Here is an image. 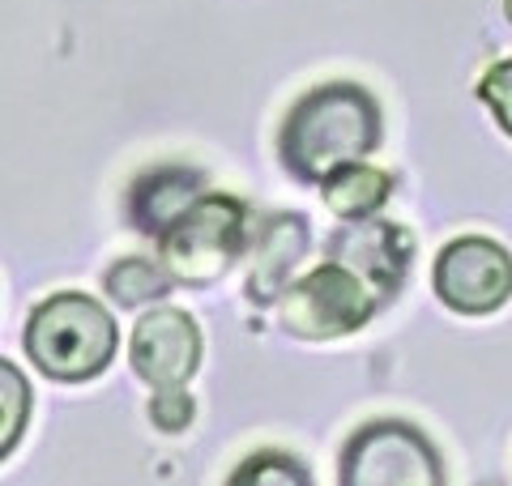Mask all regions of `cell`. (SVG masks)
<instances>
[{
    "label": "cell",
    "mask_w": 512,
    "mask_h": 486,
    "mask_svg": "<svg viewBox=\"0 0 512 486\" xmlns=\"http://www.w3.org/2000/svg\"><path fill=\"white\" fill-rule=\"evenodd\" d=\"M282 162L308 184H325L359 167L380 145V107L355 81H329L308 90L282 124Z\"/></svg>",
    "instance_id": "1"
},
{
    "label": "cell",
    "mask_w": 512,
    "mask_h": 486,
    "mask_svg": "<svg viewBox=\"0 0 512 486\" xmlns=\"http://www.w3.org/2000/svg\"><path fill=\"white\" fill-rule=\"evenodd\" d=\"M26 354L52 380H90L116 354V320L86 295H56L30 316Z\"/></svg>",
    "instance_id": "2"
},
{
    "label": "cell",
    "mask_w": 512,
    "mask_h": 486,
    "mask_svg": "<svg viewBox=\"0 0 512 486\" xmlns=\"http://www.w3.org/2000/svg\"><path fill=\"white\" fill-rule=\"evenodd\" d=\"M158 243H163V265L175 282L210 286L235 265L244 248V205L205 192L180 222L158 235Z\"/></svg>",
    "instance_id": "3"
},
{
    "label": "cell",
    "mask_w": 512,
    "mask_h": 486,
    "mask_svg": "<svg viewBox=\"0 0 512 486\" xmlns=\"http://www.w3.org/2000/svg\"><path fill=\"white\" fill-rule=\"evenodd\" d=\"M376 303L380 295L355 269L329 261L282 295V324L295 337H312V342L316 337H342L367 324Z\"/></svg>",
    "instance_id": "4"
},
{
    "label": "cell",
    "mask_w": 512,
    "mask_h": 486,
    "mask_svg": "<svg viewBox=\"0 0 512 486\" xmlns=\"http://www.w3.org/2000/svg\"><path fill=\"white\" fill-rule=\"evenodd\" d=\"M342 486H444L431 444L406 423H367L342 457Z\"/></svg>",
    "instance_id": "5"
},
{
    "label": "cell",
    "mask_w": 512,
    "mask_h": 486,
    "mask_svg": "<svg viewBox=\"0 0 512 486\" xmlns=\"http://www.w3.org/2000/svg\"><path fill=\"white\" fill-rule=\"evenodd\" d=\"M512 290V261L500 243L483 235L453 239L436 261V295L457 312H495Z\"/></svg>",
    "instance_id": "6"
},
{
    "label": "cell",
    "mask_w": 512,
    "mask_h": 486,
    "mask_svg": "<svg viewBox=\"0 0 512 486\" xmlns=\"http://www.w3.org/2000/svg\"><path fill=\"white\" fill-rule=\"evenodd\" d=\"M201 363V333L175 307H154L133 329V367L154 388H180Z\"/></svg>",
    "instance_id": "7"
},
{
    "label": "cell",
    "mask_w": 512,
    "mask_h": 486,
    "mask_svg": "<svg viewBox=\"0 0 512 486\" xmlns=\"http://www.w3.org/2000/svg\"><path fill=\"white\" fill-rule=\"evenodd\" d=\"M333 261L355 269L380 299H389L402 286V273L410 261V239L393 222H355L333 239Z\"/></svg>",
    "instance_id": "8"
},
{
    "label": "cell",
    "mask_w": 512,
    "mask_h": 486,
    "mask_svg": "<svg viewBox=\"0 0 512 486\" xmlns=\"http://www.w3.org/2000/svg\"><path fill=\"white\" fill-rule=\"evenodd\" d=\"M308 252V222L295 214H278L274 222L256 239V256H252V273H248V295L252 303H274L286 295L291 269L303 261Z\"/></svg>",
    "instance_id": "9"
},
{
    "label": "cell",
    "mask_w": 512,
    "mask_h": 486,
    "mask_svg": "<svg viewBox=\"0 0 512 486\" xmlns=\"http://www.w3.org/2000/svg\"><path fill=\"white\" fill-rule=\"evenodd\" d=\"M205 197L201 192V175L184 171V167H163L154 175H141L133 188V218L146 235H163L167 226H175L192 205Z\"/></svg>",
    "instance_id": "10"
},
{
    "label": "cell",
    "mask_w": 512,
    "mask_h": 486,
    "mask_svg": "<svg viewBox=\"0 0 512 486\" xmlns=\"http://www.w3.org/2000/svg\"><path fill=\"white\" fill-rule=\"evenodd\" d=\"M320 188H325V205L346 222H363L367 214H376V209L389 201V175L376 167H363V162L338 171Z\"/></svg>",
    "instance_id": "11"
},
{
    "label": "cell",
    "mask_w": 512,
    "mask_h": 486,
    "mask_svg": "<svg viewBox=\"0 0 512 486\" xmlns=\"http://www.w3.org/2000/svg\"><path fill=\"white\" fill-rule=\"evenodd\" d=\"M167 290H171V273L150 265V261H141V256H133V261H120L116 269L107 273V295L116 303H124V307L163 299Z\"/></svg>",
    "instance_id": "12"
},
{
    "label": "cell",
    "mask_w": 512,
    "mask_h": 486,
    "mask_svg": "<svg viewBox=\"0 0 512 486\" xmlns=\"http://www.w3.org/2000/svg\"><path fill=\"white\" fill-rule=\"evenodd\" d=\"M227 486H312V482L308 469L295 457H286V452H256V457H248L235 469Z\"/></svg>",
    "instance_id": "13"
},
{
    "label": "cell",
    "mask_w": 512,
    "mask_h": 486,
    "mask_svg": "<svg viewBox=\"0 0 512 486\" xmlns=\"http://www.w3.org/2000/svg\"><path fill=\"white\" fill-rule=\"evenodd\" d=\"M26 380L18 376V367L13 363H0V410H5V423H0V444H5V452L18 444L22 435V423H26Z\"/></svg>",
    "instance_id": "14"
},
{
    "label": "cell",
    "mask_w": 512,
    "mask_h": 486,
    "mask_svg": "<svg viewBox=\"0 0 512 486\" xmlns=\"http://www.w3.org/2000/svg\"><path fill=\"white\" fill-rule=\"evenodd\" d=\"M478 94H483V103L495 111V120L500 128L512 137V60H500L495 69L478 81Z\"/></svg>",
    "instance_id": "15"
},
{
    "label": "cell",
    "mask_w": 512,
    "mask_h": 486,
    "mask_svg": "<svg viewBox=\"0 0 512 486\" xmlns=\"http://www.w3.org/2000/svg\"><path fill=\"white\" fill-rule=\"evenodd\" d=\"M150 418H154V427H163V431H184L192 423V397L180 393V388H163V393L154 397L150 405Z\"/></svg>",
    "instance_id": "16"
},
{
    "label": "cell",
    "mask_w": 512,
    "mask_h": 486,
    "mask_svg": "<svg viewBox=\"0 0 512 486\" xmlns=\"http://www.w3.org/2000/svg\"><path fill=\"white\" fill-rule=\"evenodd\" d=\"M504 13H508V22H512V0H504Z\"/></svg>",
    "instance_id": "17"
}]
</instances>
